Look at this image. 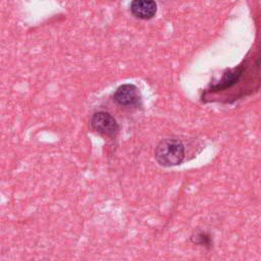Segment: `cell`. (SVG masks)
Here are the masks:
<instances>
[{"instance_id": "cell-1", "label": "cell", "mask_w": 261, "mask_h": 261, "mask_svg": "<svg viewBox=\"0 0 261 261\" xmlns=\"http://www.w3.org/2000/svg\"><path fill=\"white\" fill-rule=\"evenodd\" d=\"M154 155L156 161L161 166H175L185 159V147L177 139H164L157 145Z\"/></svg>"}, {"instance_id": "cell-2", "label": "cell", "mask_w": 261, "mask_h": 261, "mask_svg": "<svg viewBox=\"0 0 261 261\" xmlns=\"http://www.w3.org/2000/svg\"><path fill=\"white\" fill-rule=\"evenodd\" d=\"M90 123L94 130L110 138L114 137L119 130L116 119L106 111L95 112L91 117Z\"/></svg>"}, {"instance_id": "cell-3", "label": "cell", "mask_w": 261, "mask_h": 261, "mask_svg": "<svg viewBox=\"0 0 261 261\" xmlns=\"http://www.w3.org/2000/svg\"><path fill=\"white\" fill-rule=\"evenodd\" d=\"M114 101L123 107H139L142 104V96L137 86L123 84L119 86L113 95Z\"/></svg>"}, {"instance_id": "cell-4", "label": "cell", "mask_w": 261, "mask_h": 261, "mask_svg": "<svg viewBox=\"0 0 261 261\" xmlns=\"http://www.w3.org/2000/svg\"><path fill=\"white\" fill-rule=\"evenodd\" d=\"M132 14L141 19H150L157 12V4L152 0H135L129 6Z\"/></svg>"}, {"instance_id": "cell-5", "label": "cell", "mask_w": 261, "mask_h": 261, "mask_svg": "<svg viewBox=\"0 0 261 261\" xmlns=\"http://www.w3.org/2000/svg\"><path fill=\"white\" fill-rule=\"evenodd\" d=\"M191 240L195 244H198V245H201V246H205V247H210L211 246V238L205 231L197 232L195 236L192 237Z\"/></svg>"}]
</instances>
